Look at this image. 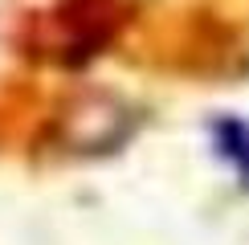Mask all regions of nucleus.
<instances>
[{
    "label": "nucleus",
    "instance_id": "obj_2",
    "mask_svg": "<svg viewBox=\"0 0 249 245\" xmlns=\"http://www.w3.org/2000/svg\"><path fill=\"white\" fill-rule=\"evenodd\" d=\"M119 4L115 0H66L37 25V45L49 49L61 66H82L115 37Z\"/></svg>",
    "mask_w": 249,
    "mask_h": 245
},
{
    "label": "nucleus",
    "instance_id": "obj_1",
    "mask_svg": "<svg viewBox=\"0 0 249 245\" xmlns=\"http://www.w3.org/2000/svg\"><path fill=\"white\" fill-rule=\"evenodd\" d=\"M135 127H139L135 106L115 94H102V90L66 102L53 122L57 143L74 156H110L135 135Z\"/></svg>",
    "mask_w": 249,
    "mask_h": 245
}]
</instances>
